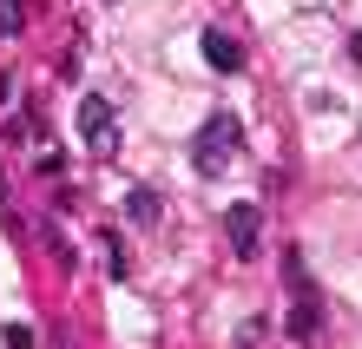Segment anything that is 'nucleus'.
Here are the masks:
<instances>
[{"instance_id":"obj_9","label":"nucleus","mask_w":362,"mask_h":349,"mask_svg":"<svg viewBox=\"0 0 362 349\" xmlns=\"http://www.w3.org/2000/svg\"><path fill=\"white\" fill-rule=\"evenodd\" d=\"M349 53H356V59H362V33H356V40H349Z\"/></svg>"},{"instance_id":"obj_7","label":"nucleus","mask_w":362,"mask_h":349,"mask_svg":"<svg viewBox=\"0 0 362 349\" xmlns=\"http://www.w3.org/2000/svg\"><path fill=\"white\" fill-rule=\"evenodd\" d=\"M20 33V0H0V40Z\"/></svg>"},{"instance_id":"obj_3","label":"nucleus","mask_w":362,"mask_h":349,"mask_svg":"<svg viewBox=\"0 0 362 349\" xmlns=\"http://www.w3.org/2000/svg\"><path fill=\"white\" fill-rule=\"evenodd\" d=\"M224 237H230V251H238V257H257V244H264V211L257 205H230L224 211Z\"/></svg>"},{"instance_id":"obj_6","label":"nucleus","mask_w":362,"mask_h":349,"mask_svg":"<svg viewBox=\"0 0 362 349\" xmlns=\"http://www.w3.org/2000/svg\"><path fill=\"white\" fill-rule=\"evenodd\" d=\"M125 211H132V224H152V217H158V198H152V191H132Z\"/></svg>"},{"instance_id":"obj_4","label":"nucleus","mask_w":362,"mask_h":349,"mask_svg":"<svg viewBox=\"0 0 362 349\" xmlns=\"http://www.w3.org/2000/svg\"><path fill=\"white\" fill-rule=\"evenodd\" d=\"M198 47H204V59H211L218 73H238V67H244V47H238L224 27H204V33H198Z\"/></svg>"},{"instance_id":"obj_2","label":"nucleus","mask_w":362,"mask_h":349,"mask_svg":"<svg viewBox=\"0 0 362 349\" xmlns=\"http://www.w3.org/2000/svg\"><path fill=\"white\" fill-rule=\"evenodd\" d=\"M79 145H86L93 159H112V151H119V113H112V99H99V93L79 99Z\"/></svg>"},{"instance_id":"obj_5","label":"nucleus","mask_w":362,"mask_h":349,"mask_svg":"<svg viewBox=\"0 0 362 349\" xmlns=\"http://www.w3.org/2000/svg\"><path fill=\"white\" fill-rule=\"evenodd\" d=\"M290 336H316V297H296V310H290Z\"/></svg>"},{"instance_id":"obj_1","label":"nucleus","mask_w":362,"mask_h":349,"mask_svg":"<svg viewBox=\"0 0 362 349\" xmlns=\"http://www.w3.org/2000/svg\"><path fill=\"white\" fill-rule=\"evenodd\" d=\"M244 151V125L230 119V113H211L204 119V132L191 139V165L204 171V178H224V165Z\"/></svg>"},{"instance_id":"obj_8","label":"nucleus","mask_w":362,"mask_h":349,"mask_svg":"<svg viewBox=\"0 0 362 349\" xmlns=\"http://www.w3.org/2000/svg\"><path fill=\"white\" fill-rule=\"evenodd\" d=\"M7 349H33V330H7Z\"/></svg>"}]
</instances>
